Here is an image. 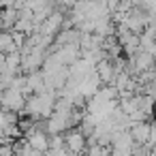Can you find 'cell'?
<instances>
[{
  "label": "cell",
  "instance_id": "obj_1",
  "mask_svg": "<svg viewBox=\"0 0 156 156\" xmlns=\"http://www.w3.org/2000/svg\"><path fill=\"white\" fill-rule=\"evenodd\" d=\"M86 147H88V139L79 128L69 130L64 135V150L69 152V156H81L86 152Z\"/></svg>",
  "mask_w": 156,
  "mask_h": 156
},
{
  "label": "cell",
  "instance_id": "obj_2",
  "mask_svg": "<svg viewBox=\"0 0 156 156\" xmlns=\"http://www.w3.org/2000/svg\"><path fill=\"white\" fill-rule=\"evenodd\" d=\"M62 26H64V13H62V11H54V13L39 26V34H41V37H47V39H54V34H58Z\"/></svg>",
  "mask_w": 156,
  "mask_h": 156
},
{
  "label": "cell",
  "instance_id": "obj_3",
  "mask_svg": "<svg viewBox=\"0 0 156 156\" xmlns=\"http://www.w3.org/2000/svg\"><path fill=\"white\" fill-rule=\"evenodd\" d=\"M26 143H28L30 150H34V152H39V154H45V152L49 150V135H47L43 128L37 126L32 133H28Z\"/></svg>",
  "mask_w": 156,
  "mask_h": 156
},
{
  "label": "cell",
  "instance_id": "obj_4",
  "mask_svg": "<svg viewBox=\"0 0 156 156\" xmlns=\"http://www.w3.org/2000/svg\"><path fill=\"white\" fill-rule=\"evenodd\" d=\"M130 139L135 145H147V139H150V122H139V124H133L130 130H128Z\"/></svg>",
  "mask_w": 156,
  "mask_h": 156
}]
</instances>
